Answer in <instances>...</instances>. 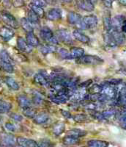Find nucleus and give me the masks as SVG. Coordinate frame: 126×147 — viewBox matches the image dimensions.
<instances>
[{"instance_id":"obj_37","label":"nucleus","mask_w":126,"mask_h":147,"mask_svg":"<svg viewBox=\"0 0 126 147\" xmlns=\"http://www.w3.org/2000/svg\"><path fill=\"white\" fill-rule=\"evenodd\" d=\"M103 27L106 32H110L112 30V24H111V19L110 16H105L103 17Z\"/></svg>"},{"instance_id":"obj_7","label":"nucleus","mask_w":126,"mask_h":147,"mask_svg":"<svg viewBox=\"0 0 126 147\" xmlns=\"http://www.w3.org/2000/svg\"><path fill=\"white\" fill-rule=\"evenodd\" d=\"M57 36L60 39L62 42H63L65 44H73V39L70 35V32L65 29H60L57 32Z\"/></svg>"},{"instance_id":"obj_53","label":"nucleus","mask_w":126,"mask_h":147,"mask_svg":"<svg viewBox=\"0 0 126 147\" xmlns=\"http://www.w3.org/2000/svg\"><path fill=\"white\" fill-rule=\"evenodd\" d=\"M118 2L120 5H123V6H126V0H118Z\"/></svg>"},{"instance_id":"obj_23","label":"nucleus","mask_w":126,"mask_h":147,"mask_svg":"<svg viewBox=\"0 0 126 147\" xmlns=\"http://www.w3.org/2000/svg\"><path fill=\"white\" fill-rule=\"evenodd\" d=\"M40 51L43 55H46L50 53H54L56 51V48L54 45L52 44H46L42 45L40 47Z\"/></svg>"},{"instance_id":"obj_8","label":"nucleus","mask_w":126,"mask_h":147,"mask_svg":"<svg viewBox=\"0 0 126 147\" xmlns=\"http://www.w3.org/2000/svg\"><path fill=\"white\" fill-rule=\"evenodd\" d=\"M17 144L20 147H39V144L35 140L23 137L17 138Z\"/></svg>"},{"instance_id":"obj_30","label":"nucleus","mask_w":126,"mask_h":147,"mask_svg":"<svg viewBox=\"0 0 126 147\" xmlns=\"http://www.w3.org/2000/svg\"><path fill=\"white\" fill-rule=\"evenodd\" d=\"M65 129V125L62 122H59L55 124L53 127V133L56 136H60L64 132Z\"/></svg>"},{"instance_id":"obj_10","label":"nucleus","mask_w":126,"mask_h":147,"mask_svg":"<svg viewBox=\"0 0 126 147\" xmlns=\"http://www.w3.org/2000/svg\"><path fill=\"white\" fill-rule=\"evenodd\" d=\"M15 35L13 30L8 27H2L0 28V37L5 41H8Z\"/></svg>"},{"instance_id":"obj_44","label":"nucleus","mask_w":126,"mask_h":147,"mask_svg":"<svg viewBox=\"0 0 126 147\" xmlns=\"http://www.w3.org/2000/svg\"><path fill=\"white\" fill-rule=\"evenodd\" d=\"M10 118L13 121L17 122H20L23 121V116L21 115H20V114L15 113L10 114Z\"/></svg>"},{"instance_id":"obj_59","label":"nucleus","mask_w":126,"mask_h":147,"mask_svg":"<svg viewBox=\"0 0 126 147\" xmlns=\"http://www.w3.org/2000/svg\"><path fill=\"white\" fill-rule=\"evenodd\" d=\"M102 1H103V0H102Z\"/></svg>"},{"instance_id":"obj_56","label":"nucleus","mask_w":126,"mask_h":147,"mask_svg":"<svg viewBox=\"0 0 126 147\" xmlns=\"http://www.w3.org/2000/svg\"><path fill=\"white\" fill-rule=\"evenodd\" d=\"M50 147H55V146H53V145H52V146H50Z\"/></svg>"},{"instance_id":"obj_43","label":"nucleus","mask_w":126,"mask_h":147,"mask_svg":"<svg viewBox=\"0 0 126 147\" xmlns=\"http://www.w3.org/2000/svg\"><path fill=\"white\" fill-rule=\"evenodd\" d=\"M31 3L40 7L46 6V0H31Z\"/></svg>"},{"instance_id":"obj_16","label":"nucleus","mask_w":126,"mask_h":147,"mask_svg":"<svg viewBox=\"0 0 126 147\" xmlns=\"http://www.w3.org/2000/svg\"><path fill=\"white\" fill-rule=\"evenodd\" d=\"M84 54V49L81 47H74L70 49L69 52V58L68 60H73V59H78L81 57Z\"/></svg>"},{"instance_id":"obj_25","label":"nucleus","mask_w":126,"mask_h":147,"mask_svg":"<svg viewBox=\"0 0 126 147\" xmlns=\"http://www.w3.org/2000/svg\"><path fill=\"white\" fill-rule=\"evenodd\" d=\"M27 19L29 22L33 25V24H38L40 23V17L35 13V12L30 9L28 11V14H27Z\"/></svg>"},{"instance_id":"obj_34","label":"nucleus","mask_w":126,"mask_h":147,"mask_svg":"<svg viewBox=\"0 0 126 147\" xmlns=\"http://www.w3.org/2000/svg\"><path fill=\"white\" fill-rule=\"evenodd\" d=\"M0 69H2V70L7 72V73L12 74L14 71V68L11 63L4 62L2 60H0Z\"/></svg>"},{"instance_id":"obj_20","label":"nucleus","mask_w":126,"mask_h":147,"mask_svg":"<svg viewBox=\"0 0 126 147\" xmlns=\"http://www.w3.org/2000/svg\"><path fill=\"white\" fill-rule=\"evenodd\" d=\"M111 33V35H112V37L115 39L116 44H123V43L125 40V35H123V32L122 31H117V30H111L110 32H109Z\"/></svg>"},{"instance_id":"obj_17","label":"nucleus","mask_w":126,"mask_h":147,"mask_svg":"<svg viewBox=\"0 0 126 147\" xmlns=\"http://www.w3.org/2000/svg\"><path fill=\"white\" fill-rule=\"evenodd\" d=\"M26 40L32 47H37L40 45V40L33 32H27L26 35Z\"/></svg>"},{"instance_id":"obj_5","label":"nucleus","mask_w":126,"mask_h":147,"mask_svg":"<svg viewBox=\"0 0 126 147\" xmlns=\"http://www.w3.org/2000/svg\"><path fill=\"white\" fill-rule=\"evenodd\" d=\"M101 85L102 88H102L101 94L105 96L109 101L114 100V99H116L118 94L115 86L109 85V84L106 83V82L102 83Z\"/></svg>"},{"instance_id":"obj_42","label":"nucleus","mask_w":126,"mask_h":147,"mask_svg":"<svg viewBox=\"0 0 126 147\" xmlns=\"http://www.w3.org/2000/svg\"><path fill=\"white\" fill-rule=\"evenodd\" d=\"M104 82L109 84V85H113V86H117V85H119V84H121L123 82V80L121 79H116V78H112L109 79V80H107L105 81Z\"/></svg>"},{"instance_id":"obj_40","label":"nucleus","mask_w":126,"mask_h":147,"mask_svg":"<svg viewBox=\"0 0 126 147\" xmlns=\"http://www.w3.org/2000/svg\"><path fill=\"white\" fill-rule=\"evenodd\" d=\"M119 126L123 128V129L126 130V111L123 110V112L121 113L120 115L119 118Z\"/></svg>"},{"instance_id":"obj_38","label":"nucleus","mask_w":126,"mask_h":147,"mask_svg":"<svg viewBox=\"0 0 126 147\" xmlns=\"http://www.w3.org/2000/svg\"><path fill=\"white\" fill-rule=\"evenodd\" d=\"M30 9H31L32 11H34L37 15L40 18H42V17L44 16L45 15V12L43 10V7H38V6H36V5H33V4H30L29 5Z\"/></svg>"},{"instance_id":"obj_18","label":"nucleus","mask_w":126,"mask_h":147,"mask_svg":"<svg viewBox=\"0 0 126 147\" xmlns=\"http://www.w3.org/2000/svg\"><path fill=\"white\" fill-rule=\"evenodd\" d=\"M17 102L18 105L20 106L23 110L32 107V102L28 97L24 95H20L17 97Z\"/></svg>"},{"instance_id":"obj_46","label":"nucleus","mask_w":126,"mask_h":147,"mask_svg":"<svg viewBox=\"0 0 126 147\" xmlns=\"http://www.w3.org/2000/svg\"><path fill=\"white\" fill-rule=\"evenodd\" d=\"M59 53H60V55H61L63 59H66V60H68V58H69V52H68V50H66L64 48H61L59 50Z\"/></svg>"},{"instance_id":"obj_58","label":"nucleus","mask_w":126,"mask_h":147,"mask_svg":"<svg viewBox=\"0 0 126 147\" xmlns=\"http://www.w3.org/2000/svg\"><path fill=\"white\" fill-rule=\"evenodd\" d=\"M0 2H2V0H0Z\"/></svg>"},{"instance_id":"obj_45","label":"nucleus","mask_w":126,"mask_h":147,"mask_svg":"<svg viewBox=\"0 0 126 147\" xmlns=\"http://www.w3.org/2000/svg\"><path fill=\"white\" fill-rule=\"evenodd\" d=\"M12 4L13 5V7L18 8L24 6V1L23 0H12Z\"/></svg>"},{"instance_id":"obj_27","label":"nucleus","mask_w":126,"mask_h":147,"mask_svg":"<svg viewBox=\"0 0 126 147\" xmlns=\"http://www.w3.org/2000/svg\"><path fill=\"white\" fill-rule=\"evenodd\" d=\"M88 145L92 147H109V144L101 140H90L88 141Z\"/></svg>"},{"instance_id":"obj_28","label":"nucleus","mask_w":126,"mask_h":147,"mask_svg":"<svg viewBox=\"0 0 126 147\" xmlns=\"http://www.w3.org/2000/svg\"><path fill=\"white\" fill-rule=\"evenodd\" d=\"M86 134H87L86 131L77 128L72 129H70V130L68 132V135H69V136H73V137L78 138L84 137V136H86Z\"/></svg>"},{"instance_id":"obj_1","label":"nucleus","mask_w":126,"mask_h":147,"mask_svg":"<svg viewBox=\"0 0 126 147\" xmlns=\"http://www.w3.org/2000/svg\"><path fill=\"white\" fill-rule=\"evenodd\" d=\"M104 62V60L96 55H83L80 58L77 59L76 63L81 65H101Z\"/></svg>"},{"instance_id":"obj_11","label":"nucleus","mask_w":126,"mask_h":147,"mask_svg":"<svg viewBox=\"0 0 126 147\" xmlns=\"http://www.w3.org/2000/svg\"><path fill=\"white\" fill-rule=\"evenodd\" d=\"M17 47L19 50L26 53H29L32 51V47L29 45L27 40H25L22 37H18L17 38Z\"/></svg>"},{"instance_id":"obj_4","label":"nucleus","mask_w":126,"mask_h":147,"mask_svg":"<svg viewBox=\"0 0 126 147\" xmlns=\"http://www.w3.org/2000/svg\"><path fill=\"white\" fill-rule=\"evenodd\" d=\"M1 17L2 21L10 28L18 29L19 27V24L16 20V18L7 10L1 11Z\"/></svg>"},{"instance_id":"obj_51","label":"nucleus","mask_w":126,"mask_h":147,"mask_svg":"<svg viewBox=\"0 0 126 147\" xmlns=\"http://www.w3.org/2000/svg\"><path fill=\"white\" fill-rule=\"evenodd\" d=\"M115 0H103V2L106 7L111 8L112 7V4Z\"/></svg>"},{"instance_id":"obj_47","label":"nucleus","mask_w":126,"mask_h":147,"mask_svg":"<svg viewBox=\"0 0 126 147\" xmlns=\"http://www.w3.org/2000/svg\"><path fill=\"white\" fill-rule=\"evenodd\" d=\"M39 147H50L52 146V144L49 140H43L39 143Z\"/></svg>"},{"instance_id":"obj_54","label":"nucleus","mask_w":126,"mask_h":147,"mask_svg":"<svg viewBox=\"0 0 126 147\" xmlns=\"http://www.w3.org/2000/svg\"><path fill=\"white\" fill-rule=\"evenodd\" d=\"M61 2H65V3H70L73 0H60Z\"/></svg>"},{"instance_id":"obj_22","label":"nucleus","mask_w":126,"mask_h":147,"mask_svg":"<svg viewBox=\"0 0 126 147\" xmlns=\"http://www.w3.org/2000/svg\"><path fill=\"white\" fill-rule=\"evenodd\" d=\"M62 143L65 146L77 145L79 143V138L68 135V136H65V137L63 138Z\"/></svg>"},{"instance_id":"obj_39","label":"nucleus","mask_w":126,"mask_h":147,"mask_svg":"<svg viewBox=\"0 0 126 147\" xmlns=\"http://www.w3.org/2000/svg\"><path fill=\"white\" fill-rule=\"evenodd\" d=\"M72 119L76 122L83 123V122H85L87 121L88 116L86 115H84V114H76V115L72 116Z\"/></svg>"},{"instance_id":"obj_14","label":"nucleus","mask_w":126,"mask_h":147,"mask_svg":"<svg viewBox=\"0 0 126 147\" xmlns=\"http://www.w3.org/2000/svg\"><path fill=\"white\" fill-rule=\"evenodd\" d=\"M83 21L86 26V28L93 29L98 25V18L94 15L86 16L83 18Z\"/></svg>"},{"instance_id":"obj_36","label":"nucleus","mask_w":126,"mask_h":147,"mask_svg":"<svg viewBox=\"0 0 126 147\" xmlns=\"http://www.w3.org/2000/svg\"><path fill=\"white\" fill-rule=\"evenodd\" d=\"M23 113L26 117L29 118V119H34L37 115V111L33 107H30L29 108L23 110Z\"/></svg>"},{"instance_id":"obj_41","label":"nucleus","mask_w":126,"mask_h":147,"mask_svg":"<svg viewBox=\"0 0 126 147\" xmlns=\"http://www.w3.org/2000/svg\"><path fill=\"white\" fill-rule=\"evenodd\" d=\"M43 96L38 92H35L33 94V102L35 105H40L43 102Z\"/></svg>"},{"instance_id":"obj_32","label":"nucleus","mask_w":126,"mask_h":147,"mask_svg":"<svg viewBox=\"0 0 126 147\" xmlns=\"http://www.w3.org/2000/svg\"><path fill=\"white\" fill-rule=\"evenodd\" d=\"M0 60L4 62L8 63H13V60L11 58L10 55L5 49H1L0 50Z\"/></svg>"},{"instance_id":"obj_15","label":"nucleus","mask_w":126,"mask_h":147,"mask_svg":"<svg viewBox=\"0 0 126 147\" xmlns=\"http://www.w3.org/2000/svg\"><path fill=\"white\" fill-rule=\"evenodd\" d=\"M34 81L37 84H38V85H41V86H47V85H49L50 84L48 79L40 71L37 73L34 76Z\"/></svg>"},{"instance_id":"obj_48","label":"nucleus","mask_w":126,"mask_h":147,"mask_svg":"<svg viewBox=\"0 0 126 147\" xmlns=\"http://www.w3.org/2000/svg\"><path fill=\"white\" fill-rule=\"evenodd\" d=\"M5 128L7 129L8 131H10V132H15V127L12 123H10V122L5 124Z\"/></svg>"},{"instance_id":"obj_3","label":"nucleus","mask_w":126,"mask_h":147,"mask_svg":"<svg viewBox=\"0 0 126 147\" xmlns=\"http://www.w3.org/2000/svg\"><path fill=\"white\" fill-rule=\"evenodd\" d=\"M68 20L69 23L75 25L77 28L80 30H86V26L85 25L84 22L83 21V18H81V15H79L77 13L75 12H70L68 15Z\"/></svg>"},{"instance_id":"obj_2","label":"nucleus","mask_w":126,"mask_h":147,"mask_svg":"<svg viewBox=\"0 0 126 147\" xmlns=\"http://www.w3.org/2000/svg\"><path fill=\"white\" fill-rule=\"evenodd\" d=\"M40 35L43 40L49 43V44H52V45L58 44V40L56 38V36L54 35L52 30L48 27H43L40 30Z\"/></svg>"},{"instance_id":"obj_21","label":"nucleus","mask_w":126,"mask_h":147,"mask_svg":"<svg viewBox=\"0 0 126 147\" xmlns=\"http://www.w3.org/2000/svg\"><path fill=\"white\" fill-rule=\"evenodd\" d=\"M4 81H5V84L8 86L9 88H10L11 90H19V85H18V82H17L13 77H5V79H4Z\"/></svg>"},{"instance_id":"obj_52","label":"nucleus","mask_w":126,"mask_h":147,"mask_svg":"<svg viewBox=\"0 0 126 147\" xmlns=\"http://www.w3.org/2000/svg\"><path fill=\"white\" fill-rule=\"evenodd\" d=\"M122 32H126V19L124 21L123 24V26H122Z\"/></svg>"},{"instance_id":"obj_9","label":"nucleus","mask_w":126,"mask_h":147,"mask_svg":"<svg viewBox=\"0 0 126 147\" xmlns=\"http://www.w3.org/2000/svg\"><path fill=\"white\" fill-rule=\"evenodd\" d=\"M76 5L80 9L86 12H92L94 10V4L90 0H76Z\"/></svg>"},{"instance_id":"obj_35","label":"nucleus","mask_w":126,"mask_h":147,"mask_svg":"<svg viewBox=\"0 0 126 147\" xmlns=\"http://www.w3.org/2000/svg\"><path fill=\"white\" fill-rule=\"evenodd\" d=\"M102 85H98V84H94L92 85L90 88H88V91L90 94H101L102 92Z\"/></svg>"},{"instance_id":"obj_57","label":"nucleus","mask_w":126,"mask_h":147,"mask_svg":"<svg viewBox=\"0 0 126 147\" xmlns=\"http://www.w3.org/2000/svg\"><path fill=\"white\" fill-rule=\"evenodd\" d=\"M82 147H92V146H82Z\"/></svg>"},{"instance_id":"obj_33","label":"nucleus","mask_w":126,"mask_h":147,"mask_svg":"<svg viewBox=\"0 0 126 147\" xmlns=\"http://www.w3.org/2000/svg\"><path fill=\"white\" fill-rule=\"evenodd\" d=\"M116 110L114 109H109L106 110L101 113L103 118L104 120H109V119H113L116 115Z\"/></svg>"},{"instance_id":"obj_49","label":"nucleus","mask_w":126,"mask_h":147,"mask_svg":"<svg viewBox=\"0 0 126 147\" xmlns=\"http://www.w3.org/2000/svg\"><path fill=\"white\" fill-rule=\"evenodd\" d=\"M92 80H87L86 82H84L82 83H81L79 85L80 88H86L90 86V85H92Z\"/></svg>"},{"instance_id":"obj_26","label":"nucleus","mask_w":126,"mask_h":147,"mask_svg":"<svg viewBox=\"0 0 126 147\" xmlns=\"http://www.w3.org/2000/svg\"><path fill=\"white\" fill-rule=\"evenodd\" d=\"M20 24L22 28L27 32H27H33V26L29 22L27 18H22L20 21Z\"/></svg>"},{"instance_id":"obj_55","label":"nucleus","mask_w":126,"mask_h":147,"mask_svg":"<svg viewBox=\"0 0 126 147\" xmlns=\"http://www.w3.org/2000/svg\"><path fill=\"white\" fill-rule=\"evenodd\" d=\"M1 123H2V119L0 118V124H1Z\"/></svg>"},{"instance_id":"obj_12","label":"nucleus","mask_w":126,"mask_h":147,"mask_svg":"<svg viewBox=\"0 0 126 147\" xmlns=\"http://www.w3.org/2000/svg\"><path fill=\"white\" fill-rule=\"evenodd\" d=\"M125 20V18L123 16L118 15L115 16L111 19V24H112V30L117 31H122V26Z\"/></svg>"},{"instance_id":"obj_24","label":"nucleus","mask_w":126,"mask_h":147,"mask_svg":"<svg viewBox=\"0 0 126 147\" xmlns=\"http://www.w3.org/2000/svg\"><path fill=\"white\" fill-rule=\"evenodd\" d=\"M48 115L45 113H42L37 115L33 119V121L37 124H43L46 123L48 121Z\"/></svg>"},{"instance_id":"obj_19","label":"nucleus","mask_w":126,"mask_h":147,"mask_svg":"<svg viewBox=\"0 0 126 147\" xmlns=\"http://www.w3.org/2000/svg\"><path fill=\"white\" fill-rule=\"evenodd\" d=\"M73 35L75 38V39H76L77 40H78L81 43H83V44H88L90 41V38L87 35L84 34L83 32H80L79 30H76L73 31Z\"/></svg>"},{"instance_id":"obj_31","label":"nucleus","mask_w":126,"mask_h":147,"mask_svg":"<svg viewBox=\"0 0 126 147\" xmlns=\"http://www.w3.org/2000/svg\"><path fill=\"white\" fill-rule=\"evenodd\" d=\"M12 108V105L10 102L0 99V114L8 113Z\"/></svg>"},{"instance_id":"obj_6","label":"nucleus","mask_w":126,"mask_h":147,"mask_svg":"<svg viewBox=\"0 0 126 147\" xmlns=\"http://www.w3.org/2000/svg\"><path fill=\"white\" fill-rule=\"evenodd\" d=\"M17 139L9 133L2 134L0 138V147H15Z\"/></svg>"},{"instance_id":"obj_50","label":"nucleus","mask_w":126,"mask_h":147,"mask_svg":"<svg viewBox=\"0 0 126 147\" xmlns=\"http://www.w3.org/2000/svg\"><path fill=\"white\" fill-rule=\"evenodd\" d=\"M60 111H61L62 115L65 118H66V119H70V118H72L71 114H70V113L69 112V111H68V110H61Z\"/></svg>"},{"instance_id":"obj_29","label":"nucleus","mask_w":126,"mask_h":147,"mask_svg":"<svg viewBox=\"0 0 126 147\" xmlns=\"http://www.w3.org/2000/svg\"><path fill=\"white\" fill-rule=\"evenodd\" d=\"M103 40H104L106 45L109 47H115L117 45L114 38L112 37V35L109 32H106V33L103 35Z\"/></svg>"},{"instance_id":"obj_13","label":"nucleus","mask_w":126,"mask_h":147,"mask_svg":"<svg viewBox=\"0 0 126 147\" xmlns=\"http://www.w3.org/2000/svg\"><path fill=\"white\" fill-rule=\"evenodd\" d=\"M46 18L50 21H58L62 18V11L59 8L50 9L46 13Z\"/></svg>"}]
</instances>
